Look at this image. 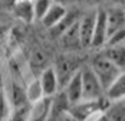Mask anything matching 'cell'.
<instances>
[{
	"mask_svg": "<svg viewBox=\"0 0 125 121\" xmlns=\"http://www.w3.org/2000/svg\"><path fill=\"white\" fill-rule=\"evenodd\" d=\"M0 1H1V4L6 6V7H13V4H14L17 0H0Z\"/></svg>",
	"mask_w": 125,
	"mask_h": 121,
	"instance_id": "23",
	"label": "cell"
},
{
	"mask_svg": "<svg viewBox=\"0 0 125 121\" xmlns=\"http://www.w3.org/2000/svg\"><path fill=\"white\" fill-rule=\"evenodd\" d=\"M95 12H88L79 17V45L82 48L91 46L92 33H94V23H95Z\"/></svg>",
	"mask_w": 125,
	"mask_h": 121,
	"instance_id": "7",
	"label": "cell"
},
{
	"mask_svg": "<svg viewBox=\"0 0 125 121\" xmlns=\"http://www.w3.org/2000/svg\"><path fill=\"white\" fill-rule=\"evenodd\" d=\"M89 68L92 69V72L95 73V76L98 78V81L101 82L104 91L109 86V84L112 82L119 73L122 72V71H121L119 68H116L104 53L96 55V56L94 58L92 65H91Z\"/></svg>",
	"mask_w": 125,
	"mask_h": 121,
	"instance_id": "2",
	"label": "cell"
},
{
	"mask_svg": "<svg viewBox=\"0 0 125 121\" xmlns=\"http://www.w3.org/2000/svg\"><path fill=\"white\" fill-rule=\"evenodd\" d=\"M106 13V24H108V37L125 30V13L124 7L121 6H112L105 10Z\"/></svg>",
	"mask_w": 125,
	"mask_h": 121,
	"instance_id": "8",
	"label": "cell"
},
{
	"mask_svg": "<svg viewBox=\"0 0 125 121\" xmlns=\"http://www.w3.org/2000/svg\"><path fill=\"white\" fill-rule=\"evenodd\" d=\"M79 1H83V3H91V4H92V3H96L98 0H79Z\"/></svg>",
	"mask_w": 125,
	"mask_h": 121,
	"instance_id": "25",
	"label": "cell"
},
{
	"mask_svg": "<svg viewBox=\"0 0 125 121\" xmlns=\"http://www.w3.org/2000/svg\"><path fill=\"white\" fill-rule=\"evenodd\" d=\"M29 111H30V104H26V105L17 107V108H12L7 121H27Z\"/></svg>",
	"mask_w": 125,
	"mask_h": 121,
	"instance_id": "20",
	"label": "cell"
},
{
	"mask_svg": "<svg viewBox=\"0 0 125 121\" xmlns=\"http://www.w3.org/2000/svg\"><path fill=\"white\" fill-rule=\"evenodd\" d=\"M10 104L7 101L6 92H4V86L0 89V121H7L9 115H10Z\"/></svg>",
	"mask_w": 125,
	"mask_h": 121,
	"instance_id": "21",
	"label": "cell"
},
{
	"mask_svg": "<svg viewBox=\"0 0 125 121\" xmlns=\"http://www.w3.org/2000/svg\"><path fill=\"white\" fill-rule=\"evenodd\" d=\"M50 105H52V98H43L36 104H32L27 121H46L50 111Z\"/></svg>",
	"mask_w": 125,
	"mask_h": 121,
	"instance_id": "12",
	"label": "cell"
},
{
	"mask_svg": "<svg viewBox=\"0 0 125 121\" xmlns=\"http://www.w3.org/2000/svg\"><path fill=\"white\" fill-rule=\"evenodd\" d=\"M112 1H118V0H112Z\"/></svg>",
	"mask_w": 125,
	"mask_h": 121,
	"instance_id": "27",
	"label": "cell"
},
{
	"mask_svg": "<svg viewBox=\"0 0 125 121\" xmlns=\"http://www.w3.org/2000/svg\"><path fill=\"white\" fill-rule=\"evenodd\" d=\"M91 121H109V120H108L106 114H105V112H102V114H99V115H96L95 118H92Z\"/></svg>",
	"mask_w": 125,
	"mask_h": 121,
	"instance_id": "22",
	"label": "cell"
},
{
	"mask_svg": "<svg viewBox=\"0 0 125 121\" xmlns=\"http://www.w3.org/2000/svg\"><path fill=\"white\" fill-rule=\"evenodd\" d=\"M105 99L108 102H119L125 99V71L119 73L105 89Z\"/></svg>",
	"mask_w": 125,
	"mask_h": 121,
	"instance_id": "10",
	"label": "cell"
},
{
	"mask_svg": "<svg viewBox=\"0 0 125 121\" xmlns=\"http://www.w3.org/2000/svg\"><path fill=\"white\" fill-rule=\"evenodd\" d=\"M66 7H65V4H61V3H52V6L49 7V10L46 12V14L42 17V23L45 27H48V29H53L55 26L58 23H61L62 22V19L66 16Z\"/></svg>",
	"mask_w": 125,
	"mask_h": 121,
	"instance_id": "11",
	"label": "cell"
},
{
	"mask_svg": "<svg viewBox=\"0 0 125 121\" xmlns=\"http://www.w3.org/2000/svg\"><path fill=\"white\" fill-rule=\"evenodd\" d=\"M108 39V24H106V13L105 9H98L95 13V23H94V33L91 46L101 48L105 46Z\"/></svg>",
	"mask_w": 125,
	"mask_h": 121,
	"instance_id": "5",
	"label": "cell"
},
{
	"mask_svg": "<svg viewBox=\"0 0 125 121\" xmlns=\"http://www.w3.org/2000/svg\"><path fill=\"white\" fill-rule=\"evenodd\" d=\"M48 60L49 58L46 56V53L42 50V49H35L30 55V60H29V65H30V69L33 71H38V75L43 69H46L49 65H48Z\"/></svg>",
	"mask_w": 125,
	"mask_h": 121,
	"instance_id": "16",
	"label": "cell"
},
{
	"mask_svg": "<svg viewBox=\"0 0 125 121\" xmlns=\"http://www.w3.org/2000/svg\"><path fill=\"white\" fill-rule=\"evenodd\" d=\"M79 19L71 27H68L62 35V40L68 45V46H73V45H79Z\"/></svg>",
	"mask_w": 125,
	"mask_h": 121,
	"instance_id": "18",
	"label": "cell"
},
{
	"mask_svg": "<svg viewBox=\"0 0 125 121\" xmlns=\"http://www.w3.org/2000/svg\"><path fill=\"white\" fill-rule=\"evenodd\" d=\"M79 17H81V14H79V13H76V12H71V13H69V12H68V13H66V16L62 19V22H61V23H58L53 29H50V30H52L55 35H59V36H61L63 32H65L68 27H71V26L75 23Z\"/></svg>",
	"mask_w": 125,
	"mask_h": 121,
	"instance_id": "17",
	"label": "cell"
},
{
	"mask_svg": "<svg viewBox=\"0 0 125 121\" xmlns=\"http://www.w3.org/2000/svg\"><path fill=\"white\" fill-rule=\"evenodd\" d=\"M124 13H125V7H124Z\"/></svg>",
	"mask_w": 125,
	"mask_h": 121,
	"instance_id": "28",
	"label": "cell"
},
{
	"mask_svg": "<svg viewBox=\"0 0 125 121\" xmlns=\"http://www.w3.org/2000/svg\"><path fill=\"white\" fill-rule=\"evenodd\" d=\"M59 121H75V120H73L68 112H66V114H63L62 117H61V120H59Z\"/></svg>",
	"mask_w": 125,
	"mask_h": 121,
	"instance_id": "24",
	"label": "cell"
},
{
	"mask_svg": "<svg viewBox=\"0 0 125 121\" xmlns=\"http://www.w3.org/2000/svg\"><path fill=\"white\" fill-rule=\"evenodd\" d=\"M63 95L66 98V101L69 102V107L73 105L76 102L82 101V79H81V71L69 79V82L63 86L62 89Z\"/></svg>",
	"mask_w": 125,
	"mask_h": 121,
	"instance_id": "9",
	"label": "cell"
},
{
	"mask_svg": "<svg viewBox=\"0 0 125 121\" xmlns=\"http://www.w3.org/2000/svg\"><path fill=\"white\" fill-rule=\"evenodd\" d=\"M108 101L104 99H96V101H79L68 108V114L75 121H91L105 112L108 108Z\"/></svg>",
	"mask_w": 125,
	"mask_h": 121,
	"instance_id": "1",
	"label": "cell"
},
{
	"mask_svg": "<svg viewBox=\"0 0 125 121\" xmlns=\"http://www.w3.org/2000/svg\"><path fill=\"white\" fill-rule=\"evenodd\" d=\"M55 3H61V4H65V1H68V0H53Z\"/></svg>",
	"mask_w": 125,
	"mask_h": 121,
	"instance_id": "26",
	"label": "cell"
},
{
	"mask_svg": "<svg viewBox=\"0 0 125 121\" xmlns=\"http://www.w3.org/2000/svg\"><path fill=\"white\" fill-rule=\"evenodd\" d=\"M104 55L112 62L116 68L125 71V43L122 45H114V46H105Z\"/></svg>",
	"mask_w": 125,
	"mask_h": 121,
	"instance_id": "14",
	"label": "cell"
},
{
	"mask_svg": "<svg viewBox=\"0 0 125 121\" xmlns=\"http://www.w3.org/2000/svg\"><path fill=\"white\" fill-rule=\"evenodd\" d=\"M38 79H39V82H40V86H42V91H43L45 98L55 97L61 91L59 82H58V76L55 73L53 66H48L46 69H43L38 75Z\"/></svg>",
	"mask_w": 125,
	"mask_h": 121,
	"instance_id": "6",
	"label": "cell"
},
{
	"mask_svg": "<svg viewBox=\"0 0 125 121\" xmlns=\"http://www.w3.org/2000/svg\"><path fill=\"white\" fill-rule=\"evenodd\" d=\"M81 62L76 58L75 55L72 53H66V55H61L58 59H56V63L53 66L55 69V73L58 76V82H59V88L61 91L63 89V86L69 82V79L75 75L78 71H81Z\"/></svg>",
	"mask_w": 125,
	"mask_h": 121,
	"instance_id": "3",
	"label": "cell"
},
{
	"mask_svg": "<svg viewBox=\"0 0 125 121\" xmlns=\"http://www.w3.org/2000/svg\"><path fill=\"white\" fill-rule=\"evenodd\" d=\"M52 3H53V0H32L33 13H35V20H42V17L49 10Z\"/></svg>",
	"mask_w": 125,
	"mask_h": 121,
	"instance_id": "19",
	"label": "cell"
},
{
	"mask_svg": "<svg viewBox=\"0 0 125 121\" xmlns=\"http://www.w3.org/2000/svg\"><path fill=\"white\" fill-rule=\"evenodd\" d=\"M25 94H26V101L32 105V104H36L39 101H42L45 95H43V91H42V86L39 82L38 76L32 78V81H29L25 86Z\"/></svg>",
	"mask_w": 125,
	"mask_h": 121,
	"instance_id": "15",
	"label": "cell"
},
{
	"mask_svg": "<svg viewBox=\"0 0 125 121\" xmlns=\"http://www.w3.org/2000/svg\"><path fill=\"white\" fill-rule=\"evenodd\" d=\"M81 79H82V101H96L105 98V91L102 85L89 66L81 68Z\"/></svg>",
	"mask_w": 125,
	"mask_h": 121,
	"instance_id": "4",
	"label": "cell"
},
{
	"mask_svg": "<svg viewBox=\"0 0 125 121\" xmlns=\"http://www.w3.org/2000/svg\"><path fill=\"white\" fill-rule=\"evenodd\" d=\"M13 13L16 17L25 23H30L35 20V13H33V4L32 0H17L13 4Z\"/></svg>",
	"mask_w": 125,
	"mask_h": 121,
	"instance_id": "13",
	"label": "cell"
}]
</instances>
